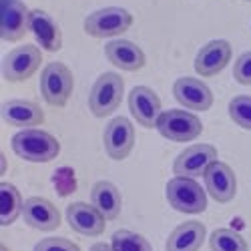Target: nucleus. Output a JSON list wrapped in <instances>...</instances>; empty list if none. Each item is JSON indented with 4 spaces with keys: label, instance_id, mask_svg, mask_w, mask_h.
I'll list each match as a JSON object with an SVG mask.
<instances>
[{
    "label": "nucleus",
    "instance_id": "1",
    "mask_svg": "<svg viewBox=\"0 0 251 251\" xmlns=\"http://www.w3.org/2000/svg\"><path fill=\"white\" fill-rule=\"evenodd\" d=\"M12 151L25 161L30 163H49L58 157L60 143L47 131L40 129H23L18 131L12 141Z\"/></svg>",
    "mask_w": 251,
    "mask_h": 251
},
{
    "label": "nucleus",
    "instance_id": "2",
    "mask_svg": "<svg viewBox=\"0 0 251 251\" xmlns=\"http://www.w3.org/2000/svg\"><path fill=\"white\" fill-rule=\"evenodd\" d=\"M165 195L169 205L179 213H203L207 209V191L193 177H179L169 179L165 187Z\"/></svg>",
    "mask_w": 251,
    "mask_h": 251
},
{
    "label": "nucleus",
    "instance_id": "3",
    "mask_svg": "<svg viewBox=\"0 0 251 251\" xmlns=\"http://www.w3.org/2000/svg\"><path fill=\"white\" fill-rule=\"evenodd\" d=\"M157 131L165 139H169V141H175V143H191V141H195L201 135L203 125H201L199 117L193 115L191 111L169 109V111H163L159 115Z\"/></svg>",
    "mask_w": 251,
    "mask_h": 251
},
{
    "label": "nucleus",
    "instance_id": "4",
    "mask_svg": "<svg viewBox=\"0 0 251 251\" xmlns=\"http://www.w3.org/2000/svg\"><path fill=\"white\" fill-rule=\"evenodd\" d=\"M125 95V82L117 73L100 75L89 95V109L95 117H109L119 109Z\"/></svg>",
    "mask_w": 251,
    "mask_h": 251
},
{
    "label": "nucleus",
    "instance_id": "5",
    "mask_svg": "<svg viewBox=\"0 0 251 251\" xmlns=\"http://www.w3.org/2000/svg\"><path fill=\"white\" fill-rule=\"evenodd\" d=\"M75 89V78L67 65L62 62H49L40 73V95L43 99L52 104V107H62L67 104Z\"/></svg>",
    "mask_w": 251,
    "mask_h": 251
},
{
    "label": "nucleus",
    "instance_id": "6",
    "mask_svg": "<svg viewBox=\"0 0 251 251\" xmlns=\"http://www.w3.org/2000/svg\"><path fill=\"white\" fill-rule=\"evenodd\" d=\"M131 25H133V16L129 10L121 6H107L95 10L85 18V32L95 38H109L129 30Z\"/></svg>",
    "mask_w": 251,
    "mask_h": 251
},
{
    "label": "nucleus",
    "instance_id": "7",
    "mask_svg": "<svg viewBox=\"0 0 251 251\" xmlns=\"http://www.w3.org/2000/svg\"><path fill=\"white\" fill-rule=\"evenodd\" d=\"M40 62H43L40 47L34 45L16 47L2 60V76L10 82H23L38 71Z\"/></svg>",
    "mask_w": 251,
    "mask_h": 251
},
{
    "label": "nucleus",
    "instance_id": "8",
    "mask_svg": "<svg viewBox=\"0 0 251 251\" xmlns=\"http://www.w3.org/2000/svg\"><path fill=\"white\" fill-rule=\"evenodd\" d=\"M102 143L107 155L115 161L127 159L129 153L133 151L135 145V127L129 119L125 117H115L113 121L107 123L102 133Z\"/></svg>",
    "mask_w": 251,
    "mask_h": 251
},
{
    "label": "nucleus",
    "instance_id": "9",
    "mask_svg": "<svg viewBox=\"0 0 251 251\" xmlns=\"http://www.w3.org/2000/svg\"><path fill=\"white\" fill-rule=\"evenodd\" d=\"M217 161V149L213 145H189L185 151H181L173 163V173L179 177H199L205 175L209 165Z\"/></svg>",
    "mask_w": 251,
    "mask_h": 251
},
{
    "label": "nucleus",
    "instance_id": "10",
    "mask_svg": "<svg viewBox=\"0 0 251 251\" xmlns=\"http://www.w3.org/2000/svg\"><path fill=\"white\" fill-rule=\"evenodd\" d=\"M173 95L187 111H209L213 104V95L203 80L193 76H181L173 85Z\"/></svg>",
    "mask_w": 251,
    "mask_h": 251
},
{
    "label": "nucleus",
    "instance_id": "11",
    "mask_svg": "<svg viewBox=\"0 0 251 251\" xmlns=\"http://www.w3.org/2000/svg\"><path fill=\"white\" fill-rule=\"evenodd\" d=\"M203 181H205V191L217 203H229L237 193L235 173L227 163H221V161L211 163L203 175Z\"/></svg>",
    "mask_w": 251,
    "mask_h": 251
},
{
    "label": "nucleus",
    "instance_id": "12",
    "mask_svg": "<svg viewBox=\"0 0 251 251\" xmlns=\"http://www.w3.org/2000/svg\"><path fill=\"white\" fill-rule=\"evenodd\" d=\"M30 32V10L20 0H4L0 10V36L8 43H16Z\"/></svg>",
    "mask_w": 251,
    "mask_h": 251
},
{
    "label": "nucleus",
    "instance_id": "13",
    "mask_svg": "<svg viewBox=\"0 0 251 251\" xmlns=\"http://www.w3.org/2000/svg\"><path fill=\"white\" fill-rule=\"evenodd\" d=\"M129 111L135 117V121L145 129H153L157 127V121L161 111V99L157 93L149 87H135L129 93Z\"/></svg>",
    "mask_w": 251,
    "mask_h": 251
},
{
    "label": "nucleus",
    "instance_id": "14",
    "mask_svg": "<svg viewBox=\"0 0 251 251\" xmlns=\"http://www.w3.org/2000/svg\"><path fill=\"white\" fill-rule=\"evenodd\" d=\"M2 121L8 127H18V129H36L38 125L45 123V113L32 100L25 99H10L2 102Z\"/></svg>",
    "mask_w": 251,
    "mask_h": 251
},
{
    "label": "nucleus",
    "instance_id": "15",
    "mask_svg": "<svg viewBox=\"0 0 251 251\" xmlns=\"http://www.w3.org/2000/svg\"><path fill=\"white\" fill-rule=\"evenodd\" d=\"M104 219L97 207L91 203H82V201H76V203H71L67 207V223L71 225L73 231L85 235V237H99L102 231H104Z\"/></svg>",
    "mask_w": 251,
    "mask_h": 251
},
{
    "label": "nucleus",
    "instance_id": "16",
    "mask_svg": "<svg viewBox=\"0 0 251 251\" xmlns=\"http://www.w3.org/2000/svg\"><path fill=\"white\" fill-rule=\"evenodd\" d=\"M25 223L38 231H54L60 225L58 209L45 197H28L23 205Z\"/></svg>",
    "mask_w": 251,
    "mask_h": 251
},
{
    "label": "nucleus",
    "instance_id": "17",
    "mask_svg": "<svg viewBox=\"0 0 251 251\" xmlns=\"http://www.w3.org/2000/svg\"><path fill=\"white\" fill-rule=\"evenodd\" d=\"M30 32L34 34L40 49L56 52L62 49V32L56 20L47 10H30Z\"/></svg>",
    "mask_w": 251,
    "mask_h": 251
},
{
    "label": "nucleus",
    "instance_id": "18",
    "mask_svg": "<svg viewBox=\"0 0 251 251\" xmlns=\"http://www.w3.org/2000/svg\"><path fill=\"white\" fill-rule=\"evenodd\" d=\"M229 60H231V47H229L227 40H211L197 52L195 71L201 76H213L227 67Z\"/></svg>",
    "mask_w": 251,
    "mask_h": 251
},
{
    "label": "nucleus",
    "instance_id": "19",
    "mask_svg": "<svg viewBox=\"0 0 251 251\" xmlns=\"http://www.w3.org/2000/svg\"><path fill=\"white\" fill-rule=\"evenodd\" d=\"M207 235V229L201 221H185L169 233L165 251H199Z\"/></svg>",
    "mask_w": 251,
    "mask_h": 251
},
{
    "label": "nucleus",
    "instance_id": "20",
    "mask_svg": "<svg viewBox=\"0 0 251 251\" xmlns=\"http://www.w3.org/2000/svg\"><path fill=\"white\" fill-rule=\"evenodd\" d=\"M104 54H107L109 62L127 73H135L145 67V52L131 40H111L104 47Z\"/></svg>",
    "mask_w": 251,
    "mask_h": 251
},
{
    "label": "nucleus",
    "instance_id": "21",
    "mask_svg": "<svg viewBox=\"0 0 251 251\" xmlns=\"http://www.w3.org/2000/svg\"><path fill=\"white\" fill-rule=\"evenodd\" d=\"M91 203L97 207V211L107 219L113 221L121 215L123 209V197L121 191L111 181H97L91 189Z\"/></svg>",
    "mask_w": 251,
    "mask_h": 251
},
{
    "label": "nucleus",
    "instance_id": "22",
    "mask_svg": "<svg viewBox=\"0 0 251 251\" xmlns=\"http://www.w3.org/2000/svg\"><path fill=\"white\" fill-rule=\"evenodd\" d=\"M23 197L10 183H0V225L8 227L23 215Z\"/></svg>",
    "mask_w": 251,
    "mask_h": 251
},
{
    "label": "nucleus",
    "instance_id": "23",
    "mask_svg": "<svg viewBox=\"0 0 251 251\" xmlns=\"http://www.w3.org/2000/svg\"><path fill=\"white\" fill-rule=\"evenodd\" d=\"M211 251H249L247 241L233 229H215L209 237Z\"/></svg>",
    "mask_w": 251,
    "mask_h": 251
},
{
    "label": "nucleus",
    "instance_id": "24",
    "mask_svg": "<svg viewBox=\"0 0 251 251\" xmlns=\"http://www.w3.org/2000/svg\"><path fill=\"white\" fill-rule=\"evenodd\" d=\"M111 245L115 251H153V247L147 239L135 231H129V229H119V231H115Z\"/></svg>",
    "mask_w": 251,
    "mask_h": 251
},
{
    "label": "nucleus",
    "instance_id": "25",
    "mask_svg": "<svg viewBox=\"0 0 251 251\" xmlns=\"http://www.w3.org/2000/svg\"><path fill=\"white\" fill-rule=\"evenodd\" d=\"M229 117L241 129L251 131V97L239 95L229 100Z\"/></svg>",
    "mask_w": 251,
    "mask_h": 251
},
{
    "label": "nucleus",
    "instance_id": "26",
    "mask_svg": "<svg viewBox=\"0 0 251 251\" xmlns=\"http://www.w3.org/2000/svg\"><path fill=\"white\" fill-rule=\"evenodd\" d=\"M32 251H80V247L67 237H47L40 239Z\"/></svg>",
    "mask_w": 251,
    "mask_h": 251
},
{
    "label": "nucleus",
    "instance_id": "27",
    "mask_svg": "<svg viewBox=\"0 0 251 251\" xmlns=\"http://www.w3.org/2000/svg\"><path fill=\"white\" fill-rule=\"evenodd\" d=\"M233 76L239 85L251 87V52H243L233 65Z\"/></svg>",
    "mask_w": 251,
    "mask_h": 251
},
{
    "label": "nucleus",
    "instance_id": "28",
    "mask_svg": "<svg viewBox=\"0 0 251 251\" xmlns=\"http://www.w3.org/2000/svg\"><path fill=\"white\" fill-rule=\"evenodd\" d=\"M91 251H115V249H113V245H107V243H100L99 241V243H95L91 247Z\"/></svg>",
    "mask_w": 251,
    "mask_h": 251
},
{
    "label": "nucleus",
    "instance_id": "29",
    "mask_svg": "<svg viewBox=\"0 0 251 251\" xmlns=\"http://www.w3.org/2000/svg\"><path fill=\"white\" fill-rule=\"evenodd\" d=\"M0 251H10V249H8L6 245H2V247H0Z\"/></svg>",
    "mask_w": 251,
    "mask_h": 251
}]
</instances>
